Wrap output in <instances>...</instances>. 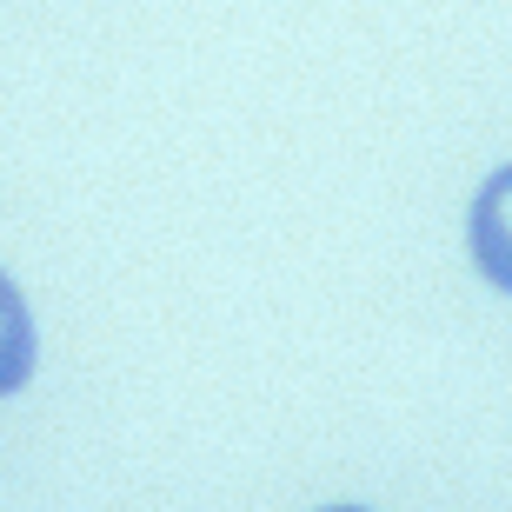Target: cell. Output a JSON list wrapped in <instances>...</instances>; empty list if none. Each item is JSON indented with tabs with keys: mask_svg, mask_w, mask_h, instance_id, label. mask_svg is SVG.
I'll use <instances>...</instances> for the list:
<instances>
[{
	"mask_svg": "<svg viewBox=\"0 0 512 512\" xmlns=\"http://www.w3.org/2000/svg\"><path fill=\"white\" fill-rule=\"evenodd\" d=\"M34 360H40L34 313L20 300V286L0 273V393H20V386L34 380Z\"/></svg>",
	"mask_w": 512,
	"mask_h": 512,
	"instance_id": "cell-2",
	"label": "cell"
},
{
	"mask_svg": "<svg viewBox=\"0 0 512 512\" xmlns=\"http://www.w3.org/2000/svg\"><path fill=\"white\" fill-rule=\"evenodd\" d=\"M466 247H473L479 280L499 286L512 300V160L486 173V187L473 193V213H466Z\"/></svg>",
	"mask_w": 512,
	"mask_h": 512,
	"instance_id": "cell-1",
	"label": "cell"
}]
</instances>
